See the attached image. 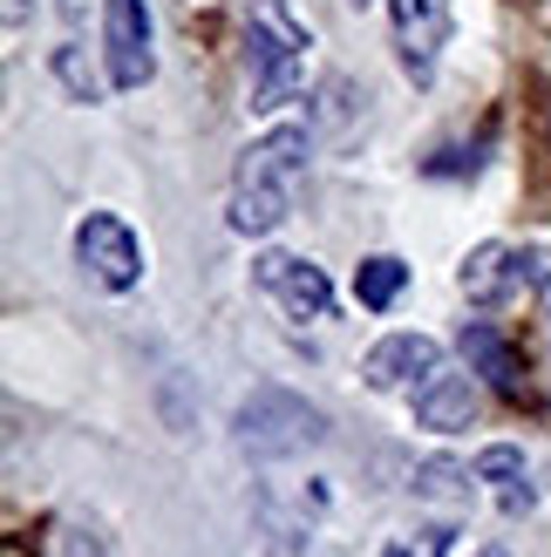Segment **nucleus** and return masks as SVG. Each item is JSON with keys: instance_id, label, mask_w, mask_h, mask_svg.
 <instances>
[{"instance_id": "obj_1", "label": "nucleus", "mask_w": 551, "mask_h": 557, "mask_svg": "<svg viewBox=\"0 0 551 557\" xmlns=\"http://www.w3.org/2000/svg\"><path fill=\"white\" fill-rule=\"evenodd\" d=\"M307 129H266L259 144H245L238 171H232V232L245 238H266L293 218V198H299V177H307Z\"/></svg>"}, {"instance_id": "obj_2", "label": "nucleus", "mask_w": 551, "mask_h": 557, "mask_svg": "<svg viewBox=\"0 0 551 557\" xmlns=\"http://www.w3.org/2000/svg\"><path fill=\"white\" fill-rule=\"evenodd\" d=\"M245 82L253 109H286L307 82V27L286 14V0H245Z\"/></svg>"}, {"instance_id": "obj_3", "label": "nucleus", "mask_w": 551, "mask_h": 557, "mask_svg": "<svg viewBox=\"0 0 551 557\" xmlns=\"http://www.w3.org/2000/svg\"><path fill=\"white\" fill-rule=\"evenodd\" d=\"M320 442V408H307L286 387H259L238 408V449L245 456H299Z\"/></svg>"}, {"instance_id": "obj_4", "label": "nucleus", "mask_w": 551, "mask_h": 557, "mask_svg": "<svg viewBox=\"0 0 551 557\" xmlns=\"http://www.w3.org/2000/svg\"><path fill=\"white\" fill-rule=\"evenodd\" d=\"M75 259L89 265L96 286H109V293H130L136 278H144V245H136V232L123 218H109V211H89L75 225Z\"/></svg>"}, {"instance_id": "obj_5", "label": "nucleus", "mask_w": 551, "mask_h": 557, "mask_svg": "<svg viewBox=\"0 0 551 557\" xmlns=\"http://www.w3.org/2000/svg\"><path fill=\"white\" fill-rule=\"evenodd\" d=\"M102 48H109V82H117V89H144L157 75L150 0H102Z\"/></svg>"}, {"instance_id": "obj_6", "label": "nucleus", "mask_w": 551, "mask_h": 557, "mask_svg": "<svg viewBox=\"0 0 551 557\" xmlns=\"http://www.w3.org/2000/svg\"><path fill=\"white\" fill-rule=\"evenodd\" d=\"M443 41H450V0H395V62L416 89H429L443 69Z\"/></svg>"}, {"instance_id": "obj_7", "label": "nucleus", "mask_w": 551, "mask_h": 557, "mask_svg": "<svg viewBox=\"0 0 551 557\" xmlns=\"http://www.w3.org/2000/svg\"><path fill=\"white\" fill-rule=\"evenodd\" d=\"M253 278H259V293H272L286 306L293 320H327V313H334V286H327V272L314 259L266 252V259H253Z\"/></svg>"}, {"instance_id": "obj_8", "label": "nucleus", "mask_w": 551, "mask_h": 557, "mask_svg": "<svg viewBox=\"0 0 551 557\" xmlns=\"http://www.w3.org/2000/svg\"><path fill=\"white\" fill-rule=\"evenodd\" d=\"M436 368H443V347H436L429 333H389V341L368 347V360H362L368 387H381V395H416Z\"/></svg>"}, {"instance_id": "obj_9", "label": "nucleus", "mask_w": 551, "mask_h": 557, "mask_svg": "<svg viewBox=\"0 0 551 557\" xmlns=\"http://www.w3.org/2000/svg\"><path fill=\"white\" fill-rule=\"evenodd\" d=\"M416 422H423V429H436V435L470 429V422H477V381H470V374L436 368V374L416 387Z\"/></svg>"}, {"instance_id": "obj_10", "label": "nucleus", "mask_w": 551, "mask_h": 557, "mask_svg": "<svg viewBox=\"0 0 551 557\" xmlns=\"http://www.w3.org/2000/svg\"><path fill=\"white\" fill-rule=\"evenodd\" d=\"M463 360L498 387V395H511V401H525V360H517V347L504 341L498 326H463Z\"/></svg>"}, {"instance_id": "obj_11", "label": "nucleus", "mask_w": 551, "mask_h": 557, "mask_svg": "<svg viewBox=\"0 0 551 557\" xmlns=\"http://www.w3.org/2000/svg\"><path fill=\"white\" fill-rule=\"evenodd\" d=\"M525 278H517V252L511 245H477L470 259H463V299L470 306H504Z\"/></svg>"}, {"instance_id": "obj_12", "label": "nucleus", "mask_w": 551, "mask_h": 557, "mask_svg": "<svg viewBox=\"0 0 551 557\" xmlns=\"http://www.w3.org/2000/svg\"><path fill=\"white\" fill-rule=\"evenodd\" d=\"M477 476L490 483V496H498V510H504V517H525V510L538 504V490H531V469H525V456H517V449H504V442H498V449H483V456H477Z\"/></svg>"}, {"instance_id": "obj_13", "label": "nucleus", "mask_w": 551, "mask_h": 557, "mask_svg": "<svg viewBox=\"0 0 551 557\" xmlns=\"http://www.w3.org/2000/svg\"><path fill=\"white\" fill-rule=\"evenodd\" d=\"M402 286H408V265L389 259V252H381V259H362V272H354V299H362L368 313H389Z\"/></svg>"}, {"instance_id": "obj_14", "label": "nucleus", "mask_w": 551, "mask_h": 557, "mask_svg": "<svg viewBox=\"0 0 551 557\" xmlns=\"http://www.w3.org/2000/svg\"><path fill=\"white\" fill-rule=\"evenodd\" d=\"M54 75L69 82V96H75V102H102V82H96V69H89V62H82V41L54 48Z\"/></svg>"}, {"instance_id": "obj_15", "label": "nucleus", "mask_w": 551, "mask_h": 557, "mask_svg": "<svg viewBox=\"0 0 551 557\" xmlns=\"http://www.w3.org/2000/svg\"><path fill=\"white\" fill-rule=\"evenodd\" d=\"M517 278H525V286L538 293V306L551 313V252L544 245H525V252H517Z\"/></svg>"}, {"instance_id": "obj_16", "label": "nucleus", "mask_w": 551, "mask_h": 557, "mask_svg": "<svg viewBox=\"0 0 551 557\" xmlns=\"http://www.w3.org/2000/svg\"><path fill=\"white\" fill-rule=\"evenodd\" d=\"M381 557H450V531H416V537L389 544Z\"/></svg>"}, {"instance_id": "obj_17", "label": "nucleus", "mask_w": 551, "mask_h": 557, "mask_svg": "<svg viewBox=\"0 0 551 557\" xmlns=\"http://www.w3.org/2000/svg\"><path fill=\"white\" fill-rule=\"evenodd\" d=\"M423 496H463V469L456 462H423Z\"/></svg>"}, {"instance_id": "obj_18", "label": "nucleus", "mask_w": 551, "mask_h": 557, "mask_svg": "<svg viewBox=\"0 0 551 557\" xmlns=\"http://www.w3.org/2000/svg\"><path fill=\"white\" fill-rule=\"evenodd\" d=\"M62 557H109L89 531H62Z\"/></svg>"}, {"instance_id": "obj_19", "label": "nucleus", "mask_w": 551, "mask_h": 557, "mask_svg": "<svg viewBox=\"0 0 551 557\" xmlns=\"http://www.w3.org/2000/svg\"><path fill=\"white\" fill-rule=\"evenodd\" d=\"M21 27H27V0H8V41H21Z\"/></svg>"}, {"instance_id": "obj_20", "label": "nucleus", "mask_w": 551, "mask_h": 557, "mask_svg": "<svg viewBox=\"0 0 551 557\" xmlns=\"http://www.w3.org/2000/svg\"><path fill=\"white\" fill-rule=\"evenodd\" d=\"M62 14H69V27H82V14H89V0H62Z\"/></svg>"}, {"instance_id": "obj_21", "label": "nucleus", "mask_w": 551, "mask_h": 557, "mask_svg": "<svg viewBox=\"0 0 551 557\" xmlns=\"http://www.w3.org/2000/svg\"><path fill=\"white\" fill-rule=\"evenodd\" d=\"M483 557H504V550H483Z\"/></svg>"}, {"instance_id": "obj_22", "label": "nucleus", "mask_w": 551, "mask_h": 557, "mask_svg": "<svg viewBox=\"0 0 551 557\" xmlns=\"http://www.w3.org/2000/svg\"><path fill=\"white\" fill-rule=\"evenodd\" d=\"M354 8H368V0H354Z\"/></svg>"}]
</instances>
